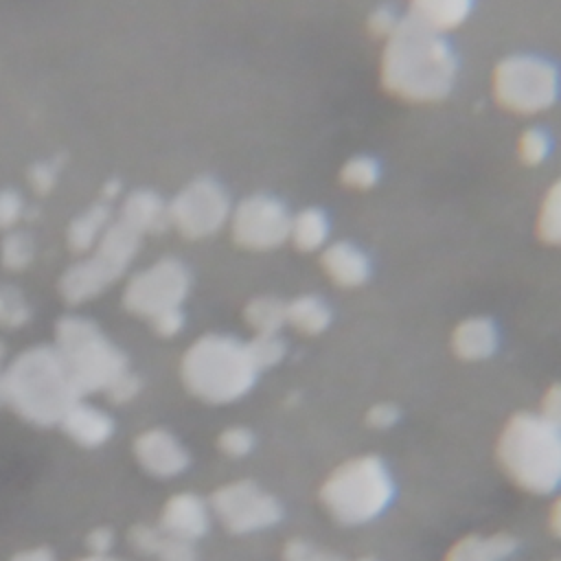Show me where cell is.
Here are the masks:
<instances>
[{"instance_id":"1","label":"cell","mask_w":561,"mask_h":561,"mask_svg":"<svg viewBox=\"0 0 561 561\" xmlns=\"http://www.w3.org/2000/svg\"><path fill=\"white\" fill-rule=\"evenodd\" d=\"M456 77L458 59L443 33L412 15L401 18L386 37L381 55L383 88L410 103H436L451 92Z\"/></svg>"},{"instance_id":"2","label":"cell","mask_w":561,"mask_h":561,"mask_svg":"<svg viewBox=\"0 0 561 561\" xmlns=\"http://www.w3.org/2000/svg\"><path fill=\"white\" fill-rule=\"evenodd\" d=\"M79 399L55 346L22 351L2 375V403L39 427L59 423Z\"/></svg>"},{"instance_id":"3","label":"cell","mask_w":561,"mask_h":561,"mask_svg":"<svg viewBox=\"0 0 561 561\" xmlns=\"http://www.w3.org/2000/svg\"><path fill=\"white\" fill-rule=\"evenodd\" d=\"M180 370L186 390L208 403H230L243 397L259 373L245 342L219 333L195 340L184 353Z\"/></svg>"},{"instance_id":"4","label":"cell","mask_w":561,"mask_h":561,"mask_svg":"<svg viewBox=\"0 0 561 561\" xmlns=\"http://www.w3.org/2000/svg\"><path fill=\"white\" fill-rule=\"evenodd\" d=\"M497 458L522 489L550 493L561 484V430L541 416L515 414L500 434Z\"/></svg>"},{"instance_id":"5","label":"cell","mask_w":561,"mask_h":561,"mask_svg":"<svg viewBox=\"0 0 561 561\" xmlns=\"http://www.w3.org/2000/svg\"><path fill=\"white\" fill-rule=\"evenodd\" d=\"M55 348L59 351L79 397L101 390L105 392L127 370L125 353L88 318H61L55 327Z\"/></svg>"},{"instance_id":"6","label":"cell","mask_w":561,"mask_h":561,"mask_svg":"<svg viewBox=\"0 0 561 561\" xmlns=\"http://www.w3.org/2000/svg\"><path fill=\"white\" fill-rule=\"evenodd\" d=\"M392 480L383 462L375 456H359L340 465L322 484L324 508L346 526L377 517L392 500Z\"/></svg>"},{"instance_id":"7","label":"cell","mask_w":561,"mask_h":561,"mask_svg":"<svg viewBox=\"0 0 561 561\" xmlns=\"http://www.w3.org/2000/svg\"><path fill=\"white\" fill-rule=\"evenodd\" d=\"M140 232L123 219L110 224L101 234L90 259L70 265L59 278L66 302L81 305L110 287L131 263L140 245Z\"/></svg>"},{"instance_id":"8","label":"cell","mask_w":561,"mask_h":561,"mask_svg":"<svg viewBox=\"0 0 561 561\" xmlns=\"http://www.w3.org/2000/svg\"><path fill=\"white\" fill-rule=\"evenodd\" d=\"M557 68L537 55H508L493 72L495 101L517 114L548 110L559 96Z\"/></svg>"},{"instance_id":"9","label":"cell","mask_w":561,"mask_h":561,"mask_svg":"<svg viewBox=\"0 0 561 561\" xmlns=\"http://www.w3.org/2000/svg\"><path fill=\"white\" fill-rule=\"evenodd\" d=\"M188 289V267L182 261L167 256L131 276L123 294V305L127 311L151 320L162 311L180 309Z\"/></svg>"},{"instance_id":"10","label":"cell","mask_w":561,"mask_h":561,"mask_svg":"<svg viewBox=\"0 0 561 561\" xmlns=\"http://www.w3.org/2000/svg\"><path fill=\"white\" fill-rule=\"evenodd\" d=\"M230 217V197L210 175L191 180L169 204V221L188 239L215 234Z\"/></svg>"},{"instance_id":"11","label":"cell","mask_w":561,"mask_h":561,"mask_svg":"<svg viewBox=\"0 0 561 561\" xmlns=\"http://www.w3.org/2000/svg\"><path fill=\"white\" fill-rule=\"evenodd\" d=\"M291 215L285 204L267 193L248 195L230 215L232 239L248 250H274L289 239Z\"/></svg>"},{"instance_id":"12","label":"cell","mask_w":561,"mask_h":561,"mask_svg":"<svg viewBox=\"0 0 561 561\" xmlns=\"http://www.w3.org/2000/svg\"><path fill=\"white\" fill-rule=\"evenodd\" d=\"M210 508L230 533L261 530L274 526L283 515L278 500L263 493L250 480L219 486L210 497Z\"/></svg>"},{"instance_id":"13","label":"cell","mask_w":561,"mask_h":561,"mask_svg":"<svg viewBox=\"0 0 561 561\" xmlns=\"http://www.w3.org/2000/svg\"><path fill=\"white\" fill-rule=\"evenodd\" d=\"M134 454L140 467L156 478H173L188 467V451L184 445L171 432L160 427L138 434Z\"/></svg>"},{"instance_id":"14","label":"cell","mask_w":561,"mask_h":561,"mask_svg":"<svg viewBox=\"0 0 561 561\" xmlns=\"http://www.w3.org/2000/svg\"><path fill=\"white\" fill-rule=\"evenodd\" d=\"M210 524L206 502L195 493H178L164 504L160 528L162 533L180 539H199Z\"/></svg>"},{"instance_id":"15","label":"cell","mask_w":561,"mask_h":561,"mask_svg":"<svg viewBox=\"0 0 561 561\" xmlns=\"http://www.w3.org/2000/svg\"><path fill=\"white\" fill-rule=\"evenodd\" d=\"M322 270L329 278L340 287H357L370 274L368 256L348 241H337L324 248L322 252Z\"/></svg>"},{"instance_id":"16","label":"cell","mask_w":561,"mask_h":561,"mask_svg":"<svg viewBox=\"0 0 561 561\" xmlns=\"http://www.w3.org/2000/svg\"><path fill=\"white\" fill-rule=\"evenodd\" d=\"M64 432L79 445L83 447H99L103 445L112 432H114V421L107 412L77 401L59 421Z\"/></svg>"},{"instance_id":"17","label":"cell","mask_w":561,"mask_h":561,"mask_svg":"<svg viewBox=\"0 0 561 561\" xmlns=\"http://www.w3.org/2000/svg\"><path fill=\"white\" fill-rule=\"evenodd\" d=\"M121 219L129 224L140 234L145 232H162L169 221V206L162 202V197L153 191H134L125 197L121 208Z\"/></svg>"},{"instance_id":"18","label":"cell","mask_w":561,"mask_h":561,"mask_svg":"<svg viewBox=\"0 0 561 561\" xmlns=\"http://www.w3.org/2000/svg\"><path fill=\"white\" fill-rule=\"evenodd\" d=\"M451 346L462 359H484L497 346L495 324L489 318H467L456 327Z\"/></svg>"},{"instance_id":"19","label":"cell","mask_w":561,"mask_h":561,"mask_svg":"<svg viewBox=\"0 0 561 561\" xmlns=\"http://www.w3.org/2000/svg\"><path fill=\"white\" fill-rule=\"evenodd\" d=\"M471 7L473 0H410V15L421 24L445 33L460 26Z\"/></svg>"},{"instance_id":"20","label":"cell","mask_w":561,"mask_h":561,"mask_svg":"<svg viewBox=\"0 0 561 561\" xmlns=\"http://www.w3.org/2000/svg\"><path fill=\"white\" fill-rule=\"evenodd\" d=\"M515 546L517 541L506 533H497L491 537L469 535L449 548L445 561H502L513 554Z\"/></svg>"},{"instance_id":"21","label":"cell","mask_w":561,"mask_h":561,"mask_svg":"<svg viewBox=\"0 0 561 561\" xmlns=\"http://www.w3.org/2000/svg\"><path fill=\"white\" fill-rule=\"evenodd\" d=\"M107 226H110V202L99 199L96 204L85 208L81 215H77L68 224V232H66L68 248L77 254L88 252L99 243Z\"/></svg>"},{"instance_id":"22","label":"cell","mask_w":561,"mask_h":561,"mask_svg":"<svg viewBox=\"0 0 561 561\" xmlns=\"http://www.w3.org/2000/svg\"><path fill=\"white\" fill-rule=\"evenodd\" d=\"M329 237V219L320 208H302L291 217L289 239L302 252H313Z\"/></svg>"},{"instance_id":"23","label":"cell","mask_w":561,"mask_h":561,"mask_svg":"<svg viewBox=\"0 0 561 561\" xmlns=\"http://www.w3.org/2000/svg\"><path fill=\"white\" fill-rule=\"evenodd\" d=\"M285 318L296 331L305 335H316L327 329L331 320V311L327 302L318 296H298L287 305Z\"/></svg>"},{"instance_id":"24","label":"cell","mask_w":561,"mask_h":561,"mask_svg":"<svg viewBox=\"0 0 561 561\" xmlns=\"http://www.w3.org/2000/svg\"><path fill=\"white\" fill-rule=\"evenodd\" d=\"M285 309L287 305L278 298L259 296L245 305L243 318L254 333H278L280 327L287 322Z\"/></svg>"},{"instance_id":"25","label":"cell","mask_w":561,"mask_h":561,"mask_svg":"<svg viewBox=\"0 0 561 561\" xmlns=\"http://www.w3.org/2000/svg\"><path fill=\"white\" fill-rule=\"evenodd\" d=\"M537 234L541 241L550 245H561V178L548 188L539 217H537Z\"/></svg>"},{"instance_id":"26","label":"cell","mask_w":561,"mask_h":561,"mask_svg":"<svg viewBox=\"0 0 561 561\" xmlns=\"http://www.w3.org/2000/svg\"><path fill=\"white\" fill-rule=\"evenodd\" d=\"M340 180L355 191H366L379 180V164L370 156H353L340 169Z\"/></svg>"},{"instance_id":"27","label":"cell","mask_w":561,"mask_h":561,"mask_svg":"<svg viewBox=\"0 0 561 561\" xmlns=\"http://www.w3.org/2000/svg\"><path fill=\"white\" fill-rule=\"evenodd\" d=\"M245 348L256 370L278 364L285 355V342L278 337V333H254V337L245 342Z\"/></svg>"},{"instance_id":"28","label":"cell","mask_w":561,"mask_h":561,"mask_svg":"<svg viewBox=\"0 0 561 561\" xmlns=\"http://www.w3.org/2000/svg\"><path fill=\"white\" fill-rule=\"evenodd\" d=\"M31 318V307L24 300L22 291L4 285L0 287V327L2 329H18Z\"/></svg>"},{"instance_id":"29","label":"cell","mask_w":561,"mask_h":561,"mask_svg":"<svg viewBox=\"0 0 561 561\" xmlns=\"http://www.w3.org/2000/svg\"><path fill=\"white\" fill-rule=\"evenodd\" d=\"M35 254V243L26 232H11L2 241V263L7 270H24Z\"/></svg>"},{"instance_id":"30","label":"cell","mask_w":561,"mask_h":561,"mask_svg":"<svg viewBox=\"0 0 561 561\" xmlns=\"http://www.w3.org/2000/svg\"><path fill=\"white\" fill-rule=\"evenodd\" d=\"M517 153L524 164H539L550 153V136L539 127H528L517 140Z\"/></svg>"},{"instance_id":"31","label":"cell","mask_w":561,"mask_h":561,"mask_svg":"<svg viewBox=\"0 0 561 561\" xmlns=\"http://www.w3.org/2000/svg\"><path fill=\"white\" fill-rule=\"evenodd\" d=\"M283 561H344V559L331 550L316 548L305 539H291L283 548Z\"/></svg>"},{"instance_id":"32","label":"cell","mask_w":561,"mask_h":561,"mask_svg":"<svg viewBox=\"0 0 561 561\" xmlns=\"http://www.w3.org/2000/svg\"><path fill=\"white\" fill-rule=\"evenodd\" d=\"M252 445H254V436L245 427H228L219 436V449L232 458L245 456L252 449Z\"/></svg>"},{"instance_id":"33","label":"cell","mask_w":561,"mask_h":561,"mask_svg":"<svg viewBox=\"0 0 561 561\" xmlns=\"http://www.w3.org/2000/svg\"><path fill=\"white\" fill-rule=\"evenodd\" d=\"M156 557H158V561H195L197 552H195L193 541L180 539V537H171V535L164 533Z\"/></svg>"},{"instance_id":"34","label":"cell","mask_w":561,"mask_h":561,"mask_svg":"<svg viewBox=\"0 0 561 561\" xmlns=\"http://www.w3.org/2000/svg\"><path fill=\"white\" fill-rule=\"evenodd\" d=\"M399 22H401V15H399L397 7L379 4L368 15V31H370V35L386 39L397 28Z\"/></svg>"},{"instance_id":"35","label":"cell","mask_w":561,"mask_h":561,"mask_svg":"<svg viewBox=\"0 0 561 561\" xmlns=\"http://www.w3.org/2000/svg\"><path fill=\"white\" fill-rule=\"evenodd\" d=\"M61 167V158H53V160H44V162H35L28 169V182L37 193H48L55 182H57V173Z\"/></svg>"},{"instance_id":"36","label":"cell","mask_w":561,"mask_h":561,"mask_svg":"<svg viewBox=\"0 0 561 561\" xmlns=\"http://www.w3.org/2000/svg\"><path fill=\"white\" fill-rule=\"evenodd\" d=\"M162 537H164V533L158 530V528H153V526H149V524H136V526H131V530H129V541H131L134 550L140 552V554H151V557H156Z\"/></svg>"},{"instance_id":"37","label":"cell","mask_w":561,"mask_h":561,"mask_svg":"<svg viewBox=\"0 0 561 561\" xmlns=\"http://www.w3.org/2000/svg\"><path fill=\"white\" fill-rule=\"evenodd\" d=\"M138 392H140V377L134 375L131 370H125V373L105 390V397H107L112 403H127V401H131Z\"/></svg>"},{"instance_id":"38","label":"cell","mask_w":561,"mask_h":561,"mask_svg":"<svg viewBox=\"0 0 561 561\" xmlns=\"http://www.w3.org/2000/svg\"><path fill=\"white\" fill-rule=\"evenodd\" d=\"M24 202L15 191H0V228H11L22 217Z\"/></svg>"},{"instance_id":"39","label":"cell","mask_w":561,"mask_h":561,"mask_svg":"<svg viewBox=\"0 0 561 561\" xmlns=\"http://www.w3.org/2000/svg\"><path fill=\"white\" fill-rule=\"evenodd\" d=\"M151 324H153V331L162 337H171L175 333L182 331L184 327V313L182 309H169V311H162L158 313L156 318H151Z\"/></svg>"},{"instance_id":"40","label":"cell","mask_w":561,"mask_h":561,"mask_svg":"<svg viewBox=\"0 0 561 561\" xmlns=\"http://www.w3.org/2000/svg\"><path fill=\"white\" fill-rule=\"evenodd\" d=\"M541 419L561 430V383L552 386L541 401Z\"/></svg>"},{"instance_id":"41","label":"cell","mask_w":561,"mask_h":561,"mask_svg":"<svg viewBox=\"0 0 561 561\" xmlns=\"http://www.w3.org/2000/svg\"><path fill=\"white\" fill-rule=\"evenodd\" d=\"M397 416H399V412H397V408H394V405H390V403H377V405H373V408L368 410L366 421H368V425H370V427L383 430V427L394 425Z\"/></svg>"},{"instance_id":"42","label":"cell","mask_w":561,"mask_h":561,"mask_svg":"<svg viewBox=\"0 0 561 561\" xmlns=\"http://www.w3.org/2000/svg\"><path fill=\"white\" fill-rule=\"evenodd\" d=\"M85 543L94 554H107V550L114 543V533L110 526H99V528L90 530V535L85 537Z\"/></svg>"},{"instance_id":"43","label":"cell","mask_w":561,"mask_h":561,"mask_svg":"<svg viewBox=\"0 0 561 561\" xmlns=\"http://www.w3.org/2000/svg\"><path fill=\"white\" fill-rule=\"evenodd\" d=\"M11 561H55V554L46 546H39V548H31L13 554Z\"/></svg>"},{"instance_id":"44","label":"cell","mask_w":561,"mask_h":561,"mask_svg":"<svg viewBox=\"0 0 561 561\" xmlns=\"http://www.w3.org/2000/svg\"><path fill=\"white\" fill-rule=\"evenodd\" d=\"M550 526H552V530L561 537V497L552 504V511H550Z\"/></svg>"},{"instance_id":"45","label":"cell","mask_w":561,"mask_h":561,"mask_svg":"<svg viewBox=\"0 0 561 561\" xmlns=\"http://www.w3.org/2000/svg\"><path fill=\"white\" fill-rule=\"evenodd\" d=\"M118 193H121V182H118V180H110V182H105V186H103L101 199H105V202H112V199H114Z\"/></svg>"},{"instance_id":"46","label":"cell","mask_w":561,"mask_h":561,"mask_svg":"<svg viewBox=\"0 0 561 561\" xmlns=\"http://www.w3.org/2000/svg\"><path fill=\"white\" fill-rule=\"evenodd\" d=\"M79 561H118V559L107 557V554H92V557H85V559H79Z\"/></svg>"},{"instance_id":"47","label":"cell","mask_w":561,"mask_h":561,"mask_svg":"<svg viewBox=\"0 0 561 561\" xmlns=\"http://www.w3.org/2000/svg\"><path fill=\"white\" fill-rule=\"evenodd\" d=\"M2 353H4V346H2V342H0V368H2ZM2 370H0V401H2Z\"/></svg>"},{"instance_id":"48","label":"cell","mask_w":561,"mask_h":561,"mask_svg":"<svg viewBox=\"0 0 561 561\" xmlns=\"http://www.w3.org/2000/svg\"><path fill=\"white\" fill-rule=\"evenodd\" d=\"M357 561H375V559H370V557H364V559H357Z\"/></svg>"},{"instance_id":"49","label":"cell","mask_w":561,"mask_h":561,"mask_svg":"<svg viewBox=\"0 0 561 561\" xmlns=\"http://www.w3.org/2000/svg\"><path fill=\"white\" fill-rule=\"evenodd\" d=\"M554 561H561V559H554Z\"/></svg>"}]
</instances>
